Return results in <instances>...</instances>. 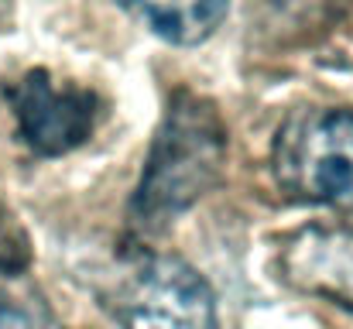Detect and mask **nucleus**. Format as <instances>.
Wrapping results in <instances>:
<instances>
[{"label": "nucleus", "mask_w": 353, "mask_h": 329, "mask_svg": "<svg viewBox=\"0 0 353 329\" xmlns=\"http://www.w3.org/2000/svg\"><path fill=\"white\" fill-rule=\"evenodd\" d=\"M0 329H55V323L41 306L0 288Z\"/></svg>", "instance_id": "7"}, {"label": "nucleus", "mask_w": 353, "mask_h": 329, "mask_svg": "<svg viewBox=\"0 0 353 329\" xmlns=\"http://www.w3.org/2000/svg\"><path fill=\"white\" fill-rule=\"evenodd\" d=\"M278 275L288 288L353 312V226L309 223L285 237Z\"/></svg>", "instance_id": "5"}, {"label": "nucleus", "mask_w": 353, "mask_h": 329, "mask_svg": "<svg viewBox=\"0 0 353 329\" xmlns=\"http://www.w3.org/2000/svg\"><path fill=\"white\" fill-rule=\"evenodd\" d=\"M271 175L295 203L353 213V107L288 113L271 144Z\"/></svg>", "instance_id": "2"}, {"label": "nucleus", "mask_w": 353, "mask_h": 329, "mask_svg": "<svg viewBox=\"0 0 353 329\" xmlns=\"http://www.w3.org/2000/svg\"><path fill=\"white\" fill-rule=\"evenodd\" d=\"M151 34L168 45H203L227 17L230 0H117Z\"/></svg>", "instance_id": "6"}, {"label": "nucleus", "mask_w": 353, "mask_h": 329, "mask_svg": "<svg viewBox=\"0 0 353 329\" xmlns=\"http://www.w3.org/2000/svg\"><path fill=\"white\" fill-rule=\"evenodd\" d=\"M107 309L120 329H220L210 281L182 257L141 250L117 271Z\"/></svg>", "instance_id": "3"}, {"label": "nucleus", "mask_w": 353, "mask_h": 329, "mask_svg": "<svg viewBox=\"0 0 353 329\" xmlns=\"http://www.w3.org/2000/svg\"><path fill=\"white\" fill-rule=\"evenodd\" d=\"M17 137L41 158L83 148L103 120V100L90 86H62L48 69H28L3 86Z\"/></svg>", "instance_id": "4"}, {"label": "nucleus", "mask_w": 353, "mask_h": 329, "mask_svg": "<svg viewBox=\"0 0 353 329\" xmlns=\"http://www.w3.org/2000/svg\"><path fill=\"white\" fill-rule=\"evenodd\" d=\"M227 168V127L213 100L175 90L144 158L127 217L137 233H165L213 192Z\"/></svg>", "instance_id": "1"}]
</instances>
